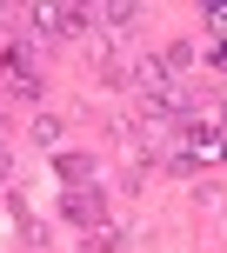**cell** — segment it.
<instances>
[{"instance_id":"obj_1","label":"cell","mask_w":227,"mask_h":253,"mask_svg":"<svg viewBox=\"0 0 227 253\" xmlns=\"http://www.w3.org/2000/svg\"><path fill=\"white\" fill-rule=\"evenodd\" d=\"M74 27H87V13L80 7H34V34H74Z\"/></svg>"},{"instance_id":"obj_2","label":"cell","mask_w":227,"mask_h":253,"mask_svg":"<svg viewBox=\"0 0 227 253\" xmlns=\"http://www.w3.org/2000/svg\"><path fill=\"white\" fill-rule=\"evenodd\" d=\"M187 140H194V147H187L194 160H221V167H227V133H221V126H194Z\"/></svg>"},{"instance_id":"obj_3","label":"cell","mask_w":227,"mask_h":253,"mask_svg":"<svg viewBox=\"0 0 227 253\" xmlns=\"http://www.w3.org/2000/svg\"><path fill=\"white\" fill-rule=\"evenodd\" d=\"M0 67H7V80H13V87H27V93H34V60H27V47H7V53H0Z\"/></svg>"},{"instance_id":"obj_4","label":"cell","mask_w":227,"mask_h":253,"mask_svg":"<svg viewBox=\"0 0 227 253\" xmlns=\"http://www.w3.org/2000/svg\"><path fill=\"white\" fill-rule=\"evenodd\" d=\"M60 180H67V187H87V180H94V160H87V153H60Z\"/></svg>"},{"instance_id":"obj_5","label":"cell","mask_w":227,"mask_h":253,"mask_svg":"<svg viewBox=\"0 0 227 253\" xmlns=\"http://www.w3.org/2000/svg\"><path fill=\"white\" fill-rule=\"evenodd\" d=\"M67 213H74L80 227H94V213H101V193H74V200H67Z\"/></svg>"},{"instance_id":"obj_6","label":"cell","mask_w":227,"mask_h":253,"mask_svg":"<svg viewBox=\"0 0 227 253\" xmlns=\"http://www.w3.org/2000/svg\"><path fill=\"white\" fill-rule=\"evenodd\" d=\"M207 27H227V0H207Z\"/></svg>"},{"instance_id":"obj_7","label":"cell","mask_w":227,"mask_h":253,"mask_svg":"<svg viewBox=\"0 0 227 253\" xmlns=\"http://www.w3.org/2000/svg\"><path fill=\"white\" fill-rule=\"evenodd\" d=\"M207 60H214V67H221V74H227V40H221V47H214V53H207Z\"/></svg>"}]
</instances>
